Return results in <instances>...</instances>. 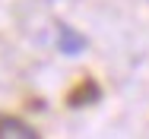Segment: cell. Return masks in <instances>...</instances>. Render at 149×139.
Listing matches in <instances>:
<instances>
[{
  "label": "cell",
  "mask_w": 149,
  "mask_h": 139,
  "mask_svg": "<svg viewBox=\"0 0 149 139\" xmlns=\"http://www.w3.org/2000/svg\"><path fill=\"white\" fill-rule=\"evenodd\" d=\"M86 35H79L76 28H70V26H57V51L60 54H67V57H76V54H83L86 51Z\"/></svg>",
  "instance_id": "cell-1"
},
{
  "label": "cell",
  "mask_w": 149,
  "mask_h": 139,
  "mask_svg": "<svg viewBox=\"0 0 149 139\" xmlns=\"http://www.w3.org/2000/svg\"><path fill=\"white\" fill-rule=\"evenodd\" d=\"M0 139H38V133L19 117H0Z\"/></svg>",
  "instance_id": "cell-2"
},
{
  "label": "cell",
  "mask_w": 149,
  "mask_h": 139,
  "mask_svg": "<svg viewBox=\"0 0 149 139\" xmlns=\"http://www.w3.org/2000/svg\"><path fill=\"white\" fill-rule=\"evenodd\" d=\"M89 101H98V85L92 82V79L83 82L73 95H70V104H73V108H83V104H89Z\"/></svg>",
  "instance_id": "cell-3"
}]
</instances>
